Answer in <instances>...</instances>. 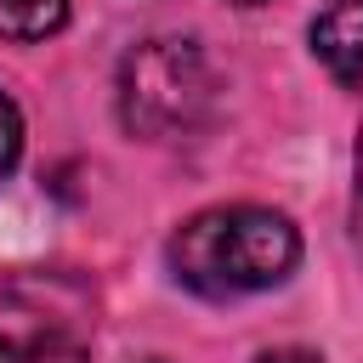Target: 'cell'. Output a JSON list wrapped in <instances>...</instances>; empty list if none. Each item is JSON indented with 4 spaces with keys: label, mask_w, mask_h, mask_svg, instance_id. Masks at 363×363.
I'll use <instances>...</instances> for the list:
<instances>
[{
    "label": "cell",
    "mask_w": 363,
    "mask_h": 363,
    "mask_svg": "<svg viewBox=\"0 0 363 363\" xmlns=\"http://www.w3.org/2000/svg\"><path fill=\"white\" fill-rule=\"evenodd\" d=\"M68 23V0H0V40L34 45Z\"/></svg>",
    "instance_id": "5"
},
{
    "label": "cell",
    "mask_w": 363,
    "mask_h": 363,
    "mask_svg": "<svg viewBox=\"0 0 363 363\" xmlns=\"http://www.w3.org/2000/svg\"><path fill=\"white\" fill-rule=\"evenodd\" d=\"M17 159H23V113H17V102L0 91V182L17 170Z\"/></svg>",
    "instance_id": "6"
},
{
    "label": "cell",
    "mask_w": 363,
    "mask_h": 363,
    "mask_svg": "<svg viewBox=\"0 0 363 363\" xmlns=\"http://www.w3.org/2000/svg\"><path fill=\"white\" fill-rule=\"evenodd\" d=\"M164 255H170V272L182 289L233 301V295L284 284L301 261V233L289 216H278L267 204H216V210L187 216L170 233Z\"/></svg>",
    "instance_id": "1"
},
{
    "label": "cell",
    "mask_w": 363,
    "mask_h": 363,
    "mask_svg": "<svg viewBox=\"0 0 363 363\" xmlns=\"http://www.w3.org/2000/svg\"><path fill=\"white\" fill-rule=\"evenodd\" d=\"M85 335L34 295H0V363H79Z\"/></svg>",
    "instance_id": "3"
},
{
    "label": "cell",
    "mask_w": 363,
    "mask_h": 363,
    "mask_svg": "<svg viewBox=\"0 0 363 363\" xmlns=\"http://www.w3.org/2000/svg\"><path fill=\"white\" fill-rule=\"evenodd\" d=\"M255 363H323L318 352H301V346H278V352H261Z\"/></svg>",
    "instance_id": "8"
},
{
    "label": "cell",
    "mask_w": 363,
    "mask_h": 363,
    "mask_svg": "<svg viewBox=\"0 0 363 363\" xmlns=\"http://www.w3.org/2000/svg\"><path fill=\"white\" fill-rule=\"evenodd\" d=\"M233 6H267V0H233Z\"/></svg>",
    "instance_id": "9"
},
{
    "label": "cell",
    "mask_w": 363,
    "mask_h": 363,
    "mask_svg": "<svg viewBox=\"0 0 363 363\" xmlns=\"http://www.w3.org/2000/svg\"><path fill=\"white\" fill-rule=\"evenodd\" d=\"M142 363H164V357H142Z\"/></svg>",
    "instance_id": "10"
},
{
    "label": "cell",
    "mask_w": 363,
    "mask_h": 363,
    "mask_svg": "<svg viewBox=\"0 0 363 363\" xmlns=\"http://www.w3.org/2000/svg\"><path fill=\"white\" fill-rule=\"evenodd\" d=\"M216 74L187 34H153L119 62V125L142 142H176L204 125Z\"/></svg>",
    "instance_id": "2"
},
{
    "label": "cell",
    "mask_w": 363,
    "mask_h": 363,
    "mask_svg": "<svg viewBox=\"0 0 363 363\" xmlns=\"http://www.w3.org/2000/svg\"><path fill=\"white\" fill-rule=\"evenodd\" d=\"M306 40H312V57H318L346 91L363 96V0H329V6L312 17Z\"/></svg>",
    "instance_id": "4"
},
{
    "label": "cell",
    "mask_w": 363,
    "mask_h": 363,
    "mask_svg": "<svg viewBox=\"0 0 363 363\" xmlns=\"http://www.w3.org/2000/svg\"><path fill=\"white\" fill-rule=\"evenodd\" d=\"M352 233L363 244V125H357V147H352Z\"/></svg>",
    "instance_id": "7"
}]
</instances>
